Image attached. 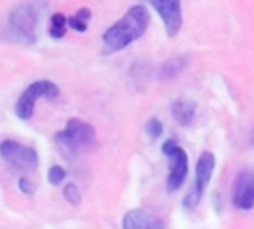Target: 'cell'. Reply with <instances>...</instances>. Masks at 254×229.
Masks as SVG:
<instances>
[{"mask_svg":"<svg viewBox=\"0 0 254 229\" xmlns=\"http://www.w3.org/2000/svg\"><path fill=\"white\" fill-rule=\"evenodd\" d=\"M150 15L143 4H135L103 34L106 52H118L140 39L149 27Z\"/></svg>","mask_w":254,"mask_h":229,"instance_id":"obj_1","label":"cell"},{"mask_svg":"<svg viewBox=\"0 0 254 229\" xmlns=\"http://www.w3.org/2000/svg\"><path fill=\"white\" fill-rule=\"evenodd\" d=\"M55 143L65 156H76L97 145L95 128L80 119H70L65 128L55 134Z\"/></svg>","mask_w":254,"mask_h":229,"instance_id":"obj_2","label":"cell"},{"mask_svg":"<svg viewBox=\"0 0 254 229\" xmlns=\"http://www.w3.org/2000/svg\"><path fill=\"white\" fill-rule=\"evenodd\" d=\"M40 10L33 3L16 6L7 19L9 39L22 45H33L39 36Z\"/></svg>","mask_w":254,"mask_h":229,"instance_id":"obj_3","label":"cell"},{"mask_svg":"<svg viewBox=\"0 0 254 229\" xmlns=\"http://www.w3.org/2000/svg\"><path fill=\"white\" fill-rule=\"evenodd\" d=\"M60 95L58 86L51 80H36L27 86V89L19 95L15 104V113L19 119L27 121L34 113V106L39 98L45 97L48 100H55Z\"/></svg>","mask_w":254,"mask_h":229,"instance_id":"obj_4","label":"cell"},{"mask_svg":"<svg viewBox=\"0 0 254 229\" xmlns=\"http://www.w3.org/2000/svg\"><path fill=\"white\" fill-rule=\"evenodd\" d=\"M162 152L170 159V174L167 179V191L176 192L182 188L188 176V170H189L188 153L174 140H167L162 145Z\"/></svg>","mask_w":254,"mask_h":229,"instance_id":"obj_5","label":"cell"},{"mask_svg":"<svg viewBox=\"0 0 254 229\" xmlns=\"http://www.w3.org/2000/svg\"><path fill=\"white\" fill-rule=\"evenodd\" d=\"M0 156L15 170L22 173H31L37 168L39 156L33 148L24 146L13 140H4L0 143Z\"/></svg>","mask_w":254,"mask_h":229,"instance_id":"obj_6","label":"cell"},{"mask_svg":"<svg viewBox=\"0 0 254 229\" xmlns=\"http://www.w3.org/2000/svg\"><path fill=\"white\" fill-rule=\"evenodd\" d=\"M149 3L162 18L168 37L177 36L183 25L182 0H149Z\"/></svg>","mask_w":254,"mask_h":229,"instance_id":"obj_7","label":"cell"},{"mask_svg":"<svg viewBox=\"0 0 254 229\" xmlns=\"http://www.w3.org/2000/svg\"><path fill=\"white\" fill-rule=\"evenodd\" d=\"M234 206L240 210H252L254 207V173H241L234 186Z\"/></svg>","mask_w":254,"mask_h":229,"instance_id":"obj_8","label":"cell"},{"mask_svg":"<svg viewBox=\"0 0 254 229\" xmlns=\"http://www.w3.org/2000/svg\"><path fill=\"white\" fill-rule=\"evenodd\" d=\"M214 167H216V158L211 152H202V155L199 156L198 162H196V174H195V188L192 189V192L198 197L202 198L204 191L207 189L211 176L214 173Z\"/></svg>","mask_w":254,"mask_h":229,"instance_id":"obj_9","label":"cell"},{"mask_svg":"<svg viewBox=\"0 0 254 229\" xmlns=\"http://www.w3.org/2000/svg\"><path fill=\"white\" fill-rule=\"evenodd\" d=\"M122 227L125 229H159L165 228V222L144 210H131L125 215Z\"/></svg>","mask_w":254,"mask_h":229,"instance_id":"obj_10","label":"cell"},{"mask_svg":"<svg viewBox=\"0 0 254 229\" xmlns=\"http://www.w3.org/2000/svg\"><path fill=\"white\" fill-rule=\"evenodd\" d=\"M174 119L180 125H189L193 121L195 112H196V104L190 100H177L174 101L171 107Z\"/></svg>","mask_w":254,"mask_h":229,"instance_id":"obj_11","label":"cell"},{"mask_svg":"<svg viewBox=\"0 0 254 229\" xmlns=\"http://www.w3.org/2000/svg\"><path fill=\"white\" fill-rule=\"evenodd\" d=\"M91 16L92 13L88 7H80L73 16L67 18V25L79 33H83L88 28V21L91 19Z\"/></svg>","mask_w":254,"mask_h":229,"instance_id":"obj_12","label":"cell"},{"mask_svg":"<svg viewBox=\"0 0 254 229\" xmlns=\"http://www.w3.org/2000/svg\"><path fill=\"white\" fill-rule=\"evenodd\" d=\"M67 31V18L63 13H54L51 18V28H49V34L52 39H61L64 37Z\"/></svg>","mask_w":254,"mask_h":229,"instance_id":"obj_13","label":"cell"},{"mask_svg":"<svg viewBox=\"0 0 254 229\" xmlns=\"http://www.w3.org/2000/svg\"><path fill=\"white\" fill-rule=\"evenodd\" d=\"M63 194H64L65 201H67V203H70V204H73V206H77V204H80V201H82L80 191H79V188H77L74 183H68V185H65V188H64Z\"/></svg>","mask_w":254,"mask_h":229,"instance_id":"obj_14","label":"cell"},{"mask_svg":"<svg viewBox=\"0 0 254 229\" xmlns=\"http://www.w3.org/2000/svg\"><path fill=\"white\" fill-rule=\"evenodd\" d=\"M65 179V170L60 165H52L48 171V182L54 186H58L60 183H63V180Z\"/></svg>","mask_w":254,"mask_h":229,"instance_id":"obj_15","label":"cell"},{"mask_svg":"<svg viewBox=\"0 0 254 229\" xmlns=\"http://www.w3.org/2000/svg\"><path fill=\"white\" fill-rule=\"evenodd\" d=\"M146 131H147V136L150 139H159L162 136V131H164V125L161 121L158 119H150L146 125Z\"/></svg>","mask_w":254,"mask_h":229,"instance_id":"obj_16","label":"cell"},{"mask_svg":"<svg viewBox=\"0 0 254 229\" xmlns=\"http://www.w3.org/2000/svg\"><path fill=\"white\" fill-rule=\"evenodd\" d=\"M180 70H182V60H173V61H170V63H167V64L164 66L162 76H164V77H173V76H176Z\"/></svg>","mask_w":254,"mask_h":229,"instance_id":"obj_17","label":"cell"},{"mask_svg":"<svg viewBox=\"0 0 254 229\" xmlns=\"http://www.w3.org/2000/svg\"><path fill=\"white\" fill-rule=\"evenodd\" d=\"M199 203H201V200H199L193 192H190V194H188V195L185 197V200H183V209H185L186 212H193V210H196V207H198Z\"/></svg>","mask_w":254,"mask_h":229,"instance_id":"obj_18","label":"cell"},{"mask_svg":"<svg viewBox=\"0 0 254 229\" xmlns=\"http://www.w3.org/2000/svg\"><path fill=\"white\" fill-rule=\"evenodd\" d=\"M19 189L24 192V194H31L33 192V185L28 179L25 177H21L19 179Z\"/></svg>","mask_w":254,"mask_h":229,"instance_id":"obj_19","label":"cell"},{"mask_svg":"<svg viewBox=\"0 0 254 229\" xmlns=\"http://www.w3.org/2000/svg\"><path fill=\"white\" fill-rule=\"evenodd\" d=\"M252 142H253V145H254V130H253V133H252Z\"/></svg>","mask_w":254,"mask_h":229,"instance_id":"obj_20","label":"cell"}]
</instances>
